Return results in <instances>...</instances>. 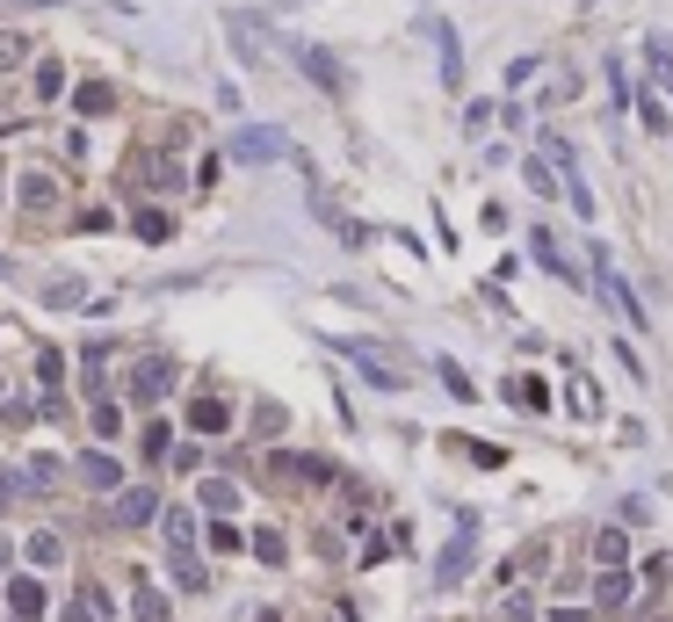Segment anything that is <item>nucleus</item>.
Returning a JSON list of instances; mask_svg holds the SVG:
<instances>
[{"label": "nucleus", "mask_w": 673, "mask_h": 622, "mask_svg": "<svg viewBox=\"0 0 673 622\" xmlns=\"http://www.w3.org/2000/svg\"><path fill=\"white\" fill-rule=\"evenodd\" d=\"M594 283H601V297H608V304H616V311H623V319H630L637 333H645V326H652V311H645V304H637V290H630V283H623V275H616V261H608V254H601V246H594Z\"/></svg>", "instance_id": "nucleus-1"}, {"label": "nucleus", "mask_w": 673, "mask_h": 622, "mask_svg": "<svg viewBox=\"0 0 673 622\" xmlns=\"http://www.w3.org/2000/svg\"><path fill=\"white\" fill-rule=\"evenodd\" d=\"M174 377H181V369H174L167 355H145V362L131 369V398H138V406H160V398L174 391Z\"/></svg>", "instance_id": "nucleus-2"}, {"label": "nucleus", "mask_w": 673, "mask_h": 622, "mask_svg": "<svg viewBox=\"0 0 673 622\" xmlns=\"http://www.w3.org/2000/svg\"><path fill=\"white\" fill-rule=\"evenodd\" d=\"M283 152H290V138L268 131V123H254V131L232 138V160H247V167H268V160H283Z\"/></svg>", "instance_id": "nucleus-3"}, {"label": "nucleus", "mask_w": 673, "mask_h": 622, "mask_svg": "<svg viewBox=\"0 0 673 622\" xmlns=\"http://www.w3.org/2000/svg\"><path fill=\"white\" fill-rule=\"evenodd\" d=\"M152 514H160V492H152V485H124V492L109 500V521H116V528H145Z\"/></svg>", "instance_id": "nucleus-4"}, {"label": "nucleus", "mask_w": 673, "mask_h": 622, "mask_svg": "<svg viewBox=\"0 0 673 622\" xmlns=\"http://www.w3.org/2000/svg\"><path fill=\"white\" fill-rule=\"evenodd\" d=\"M420 29H427V44H435V58H442V80H449V87H464V44H456V29H449L442 15H427Z\"/></svg>", "instance_id": "nucleus-5"}, {"label": "nucleus", "mask_w": 673, "mask_h": 622, "mask_svg": "<svg viewBox=\"0 0 673 622\" xmlns=\"http://www.w3.org/2000/svg\"><path fill=\"white\" fill-rule=\"evenodd\" d=\"M73 471H80V485H95V492H124V463H116L109 449H87V456H73Z\"/></svg>", "instance_id": "nucleus-6"}, {"label": "nucleus", "mask_w": 673, "mask_h": 622, "mask_svg": "<svg viewBox=\"0 0 673 622\" xmlns=\"http://www.w3.org/2000/svg\"><path fill=\"white\" fill-rule=\"evenodd\" d=\"M44 608H51V601H44L37 579H8V615H15V622H44Z\"/></svg>", "instance_id": "nucleus-7"}, {"label": "nucleus", "mask_w": 673, "mask_h": 622, "mask_svg": "<svg viewBox=\"0 0 673 622\" xmlns=\"http://www.w3.org/2000/svg\"><path fill=\"white\" fill-rule=\"evenodd\" d=\"M297 66L312 73V87H326V95H341V66H333V51H319V44H297Z\"/></svg>", "instance_id": "nucleus-8"}, {"label": "nucleus", "mask_w": 673, "mask_h": 622, "mask_svg": "<svg viewBox=\"0 0 673 622\" xmlns=\"http://www.w3.org/2000/svg\"><path fill=\"white\" fill-rule=\"evenodd\" d=\"M58 485V456H29L15 471V492H51Z\"/></svg>", "instance_id": "nucleus-9"}, {"label": "nucleus", "mask_w": 673, "mask_h": 622, "mask_svg": "<svg viewBox=\"0 0 673 622\" xmlns=\"http://www.w3.org/2000/svg\"><path fill=\"white\" fill-rule=\"evenodd\" d=\"M189 427H196V434H225V427H232V406H225V398H196Z\"/></svg>", "instance_id": "nucleus-10"}, {"label": "nucleus", "mask_w": 673, "mask_h": 622, "mask_svg": "<svg viewBox=\"0 0 673 622\" xmlns=\"http://www.w3.org/2000/svg\"><path fill=\"white\" fill-rule=\"evenodd\" d=\"M29 565H37V572L66 565V536H51V528H37V536H29Z\"/></svg>", "instance_id": "nucleus-11"}, {"label": "nucleus", "mask_w": 673, "mask_h": 622, "mask_svg": "<svg viewBox=\"0 0 673 622\" xmlns=\"http://www.w3.org/2000/svg\"><path fill=\"white\" fill-rule=\"evenodd\" d=\"M645 73L659 80V95H673V44H666V37L645 44Z\"/></svg>", "instance_id": "nucleus-12"}, {"label": "nucleus", "mask_w": 673, "mask_h": 622, "mask_svg": "<svg viewBox=\"0 0 673 622\" xmlns=\"http://www.w3.org/2000/svg\"><path fill=\"white\" fill-rule=\"evenodd\" d=\"M160 528H167V550H196V514H160Z\"/></svg>", "instance_id": "nucleus-13"}, {"label": "nucleus", "mask_w": 673, "mask_h": 622, "mask_svg": "<svg viewBox=\"0 0 673 622\" xmlns=\"http://www.w3.org/2000/svg\"><path fill=\"white\" fill-rule=\"evenodd\" d=\"M225 29H232V44H239V58H247V66H261V29H254L247 15H232Z\"/></svg>", "instance_id": "nucleus-14"}, {"label": "nucleus", "mask_w": 673, "mask_h": 622, "mask_svg": "<svg viewBox=\"0 0 673 622\" xmlns=\"http://www.w3.org/2000/svg\"><path fill=\"white\" fill-rule=\"evenodd\" d=\"M87 297V283H80V275H51V283H44V304H58V311H66V304H80Z\"/></svg>", "instance_id": "nucleus-15"}, {"label": "nucleus", "mask_w": 673, "mask_h": 622, "mask_svg": "<svg viewBox=\"0 0 673 622\" xmlns=\"http://www.w3.org/2000/svg\"><path fill=\"white\" fill-rule=\"evenodd\" d=\"M203 507H210V514H232V507H239V485H225V478H203Z\"/></svg>", "instance_id": "nucleus-16"}, {"label": "nucleus", "mask_w": 673, "mask_h": 622, "mask_svg": "<svg viewBox=\"0 0 673 622\" xmlns=\"http://www.w3.org/2000/svg\"><path fill=\"white\" fill-rule=\"evenodd\" d=\"M174 579L189 586V594H203V586H210V572L196 565V550H174Z\"/></svg>", "instance_id": "nucleus-17"}, {"label": "nucleus", "mask_w": 673, "mask_h": 622, "mask_svg": "<svg viewBox=\"0 0 673 622\" xmlns=\"http://www.w3.org/2000/svg\"><path fill=\"white\" fill-rule=\"evenodd\" d=\"M522 181H529L536 196H558V189H565V174H558V167H543V160H529V167H522Z\"/></svg>", "instance_id": "nucleus-18"}, {"label": "nucleus", "mask_w": 673, "mask_h": 622, "mask_svg": "<svg viewBox=\"0 0 673 622\" xmlns=\"http://www.w3.org/2000/svg\"><path fill=\"white\" fill-rule=\"evenodd\" d=\"M637 116H645V131H652V138H673V116H666V102H659V95L637 102Z\"/></svg>", "instance_id": "nucleus-19"}, {"label": "nucleus", "mask_w": 673, "mask_h": 622, "mask_svg": "<svg viewBox=\"0 0 673 622\" xmlns=\"http://www.w3.org/2000/svg\"><path fill=\"white\" fill-rule=\"evenodd\" d=\"M22 58H29V37H22V29H0V73H15Z\"/></svg>", "instance_id": "nucleus-20"}, {"label": "nucleus", "mask_w": 673, "mask_h": 622, "mask_svg": "<svg viewBox=\"0 0 673 622\" xmlns=\"http://www.w3.org/2000/svg\"><path fill=\"white\" fill-rule=\"evenodd\" d=\"M37 95H44V102L66 95V66H58V58H44V66H37Z\"/></svg>", "instance_id": "nucleus-21"}, {"label": "nucleus", "mask_w": 673, "mask_h": 622, "mask_svg": "<svg viewBox=\"0 0 673 622\" xmlns=\"http://www.w3.org/2000/svg\"><path fill=\"white\" fill-rule=\"evenodd\" d=\"M51 196H58V181H51V174H22V203H29V210H44Z\"/></svg>", "instance_id": "nucleus-22"}, {"label": "nucleus", "mask_w": 673, "mask_h": 622, "mask_svg": "<svg viewBox=\"0 0 673 622\" xmlns=\"http://www.w3.org/2000/svg\"><path fill=\"white\" fill-rule=\"evenodd\" d=\"M73 109H80V116H102V109H109V87H102V80H87L80 95H73Z\"/></svg>", "instance_id": "nucleus-23"}, {"label": "nucleus", "mask_w": 673, "mask_h": 622, "mask_svg": "<svg viewBox=\"0 0 673 622\" xmlns=\"http://www.w3.org/2000/svg\"><path fill=\"white\" fill-rule=\"evenodd\" d=\"M507 398H514L522 413H543V384H529V377H514V384H507Z\"/></svg>", "instance_id": "nucleus-24"}, {"label": "nucleus", "mask_w": 673, "mask_h": 622, "mask_svg": "<svg viewBox=\"0 0 673 622\" xmlns=\"http://www.w3.org/2000/svg\"><path fill=\"white\" fill-rule=\"evenodd\" d=\"M131 608H138V622H167V601L152 594V586H138V594H131Z\"/></svg>", "instance_id": "nucleus-25"}, {"label": "nucleus", "mask_w": 673, "mask_h": 622, "mask_svg": "<svg viewBox=\"0 0 673 622\" xmlns=\"http://www.w3.org/2000/svg\"><path fill=\"white\" fill-rule=\"evenodd\" d=\"M536 261H543V268H550V275H572V261H565V254H558V246H550V232H536Z\"/></svg>", "instance_id": "nucleus-26"}, {"label": "nucleus", "mask_w": 673, "mask_h": 622, "mask_svg": "<svg viewBox=\"0 0 673 622\" xmlns=\"http://www.w3.org/2000/svg\"><path fill=\"white\" fill-rule=\"evenodd\" d=\"M95 434H102V442H116V434H124V413L102 406V398H95Z\"/></svg>", "instance_id": "nucleus-27"}, {"label": "nucleus", "mask_w": 673, "mask_h": 622, "mask_svg": "<svg viewBox=\"0 0 673 622\" xmlns=\"http://www.w3.org/2000/svg\"><path fill=\"white\" fill-rule=\"evenodd\" d=\"M174 225H167V210H138V239H167Z\"/></svg>", "instance_id": "nucleus-28"}, {"label": "nucleus", "mask_w": 673, "mask_h": 622, "mask_svg": "<svg viewBox=\"0 0 673 622\" xmlns=\"http://www.w3.org/2000/svg\"><path fill=\"white\" fill-rule=\"evenodd\" d=\"M37 377H44V384H58V377H66V355L44 348V355H37Z\"/></svg>", "instance_id": "nucleus-29"}, {"label": "nucleus", "mask_w": 673, "mask_h": 622, "mask_svg": "<svg viewBox=\"0 0 673 622\" xmlns=\"http://www.w3.org/2000/svg\"><path fill=\"white\" fill-rule=\"evenodd\" d=\"M167 449H174V442H167V427H160V420H152V427H145V456H152V463H160Z\"/></svg>", "instance_id": "nucleus-30"}, {"label": "nucleus", "mask_w": 673, "mask_h": 622, "mask_svg": "<svg viewBox=\"0 0 673 622\" xmlns=\"http://www.w3.org/2000/svg\"><path fill=\"white\" fill-rule=\"evenodd\" d=\"M601 601H608V608L630 601V579H623V572H608V579H601Z\"/></svg>", "instance_id": "nucleus-31"}, {"label": "nucleus", "mask_w": 673, "mask_h": 622, "mask_svg": "<svg viewBox=\"0 0 673 622\" xmlns=\"http://www.w3.org/2000/svg\"><path fill=\"white\" fill-rule=\"evenodd\" d=\"M254 550L268 557V565H283V536H275V528H261V536H254Z\"/></svg>", "instance_id": "nucleus-32"}, {"label": "nucleus", "mask_w": 673, "mask_h": 622, "mask_svg": "<svg viewBox=\"0 0 673 622\" xmlns=\"http://www.w3.org/2000/svg\"><path fill=\"white\" fill-rule=\"evenodd\" d=\"M507 622H536V601H529V594H514V601H507Z\"/></svg>", "instance_id": "nucleus-33"}, {"label": "nucleus", "mask_w": 673, "mask_h": 622, "mask_svg": "<svg viewBox=\"0 0 673 622\" xmlns=\"http://www.w3.org/2000/svg\"><path fill=\"white\" fill-rule=\"evenodd\" d=\"M8 500H15V478H8V471H0V514H8Z\"/></svg>", "instance_id": "nucleus-34"}, {"label": "nucleus", "mask_w": 673, "mask_h": 622, "mask_svg": "<svg viewBox=\"0 0 673 622\" xmlns=\"http://www.w3.org/2000/svg\"><path fill=\"white\" fill-rule=\"evenodd\" d=\"M550 622H587V608H558V615H550Z\"/></svg>", "instance_id": "nucleus-35"}]
</instances>
